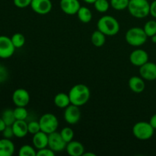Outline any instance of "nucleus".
Instances as JSON below:
<instances>
[{
    "label": "nucleus",
    "instance_id": "nucleus-16",
    "mask_svg": "<svg viewBox=\"0 0 156 156\" xmlns=\"http://www.w3.org/2000/svg\"><path fill=\"white\" fill-rule=\"evenodd\" d=\"M12 126L15 136L17 138H23L28 133L27 123L25 120H16Z\"/></svg>",
    "mask_w": 156,
    "mask_h": 156
},
{
    "label": "nucleus",
    "instance_id": "nucleus-39",
    "mask_svg": "<svg viewBox=\"0 0 156 156\" xmlns=\"http://www.w3.org/2000/svg\"><path fill=\"white\" fill-rule=\"evenodd\" d=\"M83 156H96V155L92 152H84Z\"/></svg>",
    "mask_w": 156,
    "mask_h": 156
},
{
    "label": "nucleus",
    "instance_id": "nucleus-35",
    "mask_svg": "<svg viewBox=\"0 0 156 156\" xmlns=\"http://www.w3.org/2000/svg\"><path fill=\"white\" fill-rule=\"evenodd\" d=\"M9 77V72L7 69L0 64V82H3L7 80Z\"/></svg>",
    "mask_w": 156,
    "mask_h": 156
},
{
    "label": "nucleus",
    "instance_id": "nucleus-2",
    "mask_svg": "<svg viewBox=\"0 0 156 156\" xmlns=\"http://www.w3.org/2000/svg\"><path fill=\"white\" fill-rule=\"evenodd\" d=\"M98 30L106 36H115L120 31V24L118 21L111 15L102 16L97 22Z\"/></svg>",
    "mask_w": 156,
    "mask_h": 156
},
{
    "label": "nucleus",
    "instance_id": "nucleus-17",
    "mask_svg": "<svg viewBox=\"0 0 156 156\" xmlns=\"http://www.w3.org/2000/svg\"><path fill=\"white\" fill-rule=\"evenodd\" d=\"M32 143L36 149H41L48 147V134L43 131L37 133L33 135Z\"/></svg>",
    "mask_w": 156,
    "mask_h": 156
},
{
    "label": "nucleus",
    "instance_id": "nucleus-33",
    "mask_svg": "<svg viewBox=\"0 0 156 156\" xmlns=\"http://www.w3.org/2000/svg\"><path fill=\"white\" fill-rule=\"evenodd\" d=\"M56 152H53L49 147L44 148V149H38L37 152V156H54Z\"/></svg>",
    "mask_w": 156,
    "mask_h": 156
},
{
    "label": "nucleus",
    "instance_id": "nucleus-4",
    "mask_svg": "<svg viewBox=\"0 0 156 156\" xmlns=\"http://www.w3.org/2000/svg\"><path fill=\"white\" fill-rule=\"evenodd\" d=\"M148 36L143 28L139 27H131L125 34V40L129 45L140 47L147 41Z\"/></svg>",
    "mask_w": 156,
    "mask_h": 156
},
{
    "label": "nucleus",
    "instance_id": "nucleus-20",
    "mask_svg": "<svg viewBox=\"0 0 156 156\" xmlns=\"http://www.w3.org/2000/svg\"><path fill=\"white\" fill-rule=\"evenodd\" d=\"M53 102L57 108H62V109H65L66 107L71 105L69 94H66L63 92L58 93L57 94H56L53 99Z\"/></svg>",
    "mask_w": 156,
    "mask_h": 156
},
{
    "label": "nucleus",
    "instance_id": "nucleus-10",
    "mask_svg": "<svg viewBox=\"0 0 156 156\" xmlns=\"http://www.w3.org/2000/svg\"><path fill=\"white\" fill-rule=\"evenodd\" d=\"M30 100V94L24 88H17L12 94V101L16 107H26Z\"/></svg>",
    "mask_w": 156,
    "mask_h": 156
},
{
    "label": "nucleus",
    "instance_id": "nucleus-36",
    "mask_svg": "<svg viewBox=\"0 0 156 156\" xmlns=\"http://www.w3.org/2000/svg\"><path fill=\"white\" fill-rule=\"evenodd\" d=\"M153 18H156V0H154L152 3H150V13Z\"/></svg>",
    "mask_w": 156,
    "mask_h": 156
},
{
    "label": "nucleus",
    "instance_id": "nucleus-24",
    "mask_svg": "<svg viewBox=\"0 0 156 156\" xmlns=\"http://www.w3.org/2000/svg\"><path fill=\"white\" fill-rule=\"evenodd\" d=\"M93 5L95 10L100 13L107 12L109 10L110 6H111V3L108 0H96Z\"/></svg>",
    "mask_w": 156,
    "mask_h": 156
},
{
    "label": "nucleus",
    "instance_id": "nucleus-40",
    "mask_svg": "<svg viewBox=\"0 0 156 156\" xmlns=\"http://www.w3.org/2000/svg\"><path fill=\"white\" fill-rule=\"evenodd\" d=\"M85 2L88 3V4H94V2L96 1V0H83Z\"/></svg>",
    "mask_w": 156,
    "mask_h": 156
},
{
    "label": "nucleus",
    "instance_id": "nucleus-21",
    "mask_svg": "<svg viewBox=\"0 0 156 156\" xmlns=\"http://www.w3.org/2000/svg\"><path fill=\"white\" fill-rule=\"evenodd\" d=\"M76 15L79 21L84 24H88L92 19V13L91 10L85 6H81Z\"/></svg>",
    "mask_w": 156,
    "mask_h": 156
},
{
    "label": "nucleus",
    "instance_id": "nucleus-19",
    "mask_svg": "<svg viewBox=\"0 0 156 156\" xmlns=\"http://www.w3.org/2000/svg\"><path fill=\"white\" fill-rule=\"evenodd\" d=\"M129 87L135 93H141L146 88V83L141 76H132L129 79Z\"/></svg>",
    "mask_w": 156,
    "mask_h": 156
},
{
    "label": "nucleus",
    "instance_id": "nucleus-14",
    "mask_svg": "<svg viewBox=\"0 0 156 156\" xmlns=\"http://www.w3.org/2000/svg\"><path fill=\"white\" fill-rule=\"evenodd\" d=\"M59 6L62 12L69 15L77 14L81 5L79 0H60Z\"/></svg>",
    "mask_w": 156,
    "mask_h": 156
},
{
    "label": "nucleus",
    "instance_id": "nucleus-7",
    "mask_svg": "<svg viewBox=\"0 0 156 156\" xmlns=\"http://www.w3.org/2000/svg\"><path fill=\"white\" fill-rule=\"evenodd\" d=\"M66 142L62 139L60 133L56 131L48 134V147L54 152H60L65 150Z\"/></svg>",
    "mask_w": 156,
    "mask_h": 156
},
{
    "label": "nucleus",
    "instance_id": "nucleus-41",
    "mask_svg": "<svg viewBox=\"0 0 156 156\" xmlns=\"http://www.w3.org/2000/svg\"><path fill=\"white\" fill-rule=\"evenodd\" d=\"M151 39H152V43H154V44H156V34L153 35L152 37H151Z\"/></svg>",
    "mask_w": 156,
    "mask_h": 156
},
{
    "label": "nucleus",
    "instance_id": "nucleus-11",
    "mask_svg": "<svg viewBox=\"0 0 156 156\" xmlns=\"http://www.w3.org/2000/svg\"><path fill=\"white\" fill-rule=\"evenodd\" d=\"M52 2L50 0H32L30 8L34 12L38 15H47L52 10Z\"/></svg>",
    "mask_w": 156,
    "mask_h": 156
},
{
    "label": "nucleus",
    "instance_id": "nucleus-28",
    "mask_svg": "<svg viewBox=\"0 0 156 156\" xmlns=\"http://www.w3.org/2000/svg\"><path fill=\"white\" fill-rule=\"evenodd\" d=\"M18 155L19 156H36L37 152L34 146L33 147L30 145H24L20 148Z\"/></svg>",
    "mask_w": 156,
    "mask_h": 156
},
{
    "label": "nucleus",
    "instance_id": "nucleus-38",
    "mask_svg": "<svg viewBox=\"0 0 156 156\" xmlns=\"http://www.w3.org/2000/svg\"><path fill=\"white\" fill-rule=\"evenodd\" d=\"M6 125L5 123V122L3 121V120L2 119V117H0V133H2L3 131V129L5 128Z\"/></svg>",
    "mask_w": 156,
    "mask_h": 156
},
{
    "label": "nucleus",
    "instance_id": "nucleus-25",
    "mask_svg": "<svg viewBox=\"0 0 156 156\" xmlns=\"http://www.w3.org/2000/svg\"><path fill=\"white\" fill-rule=\"evenodd\" d=\"M12 44L16 49L21 48L25 44V37L21 33H15L11 37Z\"/></svg>",
    "mask_w": 156,
    "mask_h": 156
},
{
    "label": "nucleus",
    "instance_id": "nucleus-18",
    "mask_svg": "<svg viewBox=\"0 0 156 156\" xmlns=\"http://www.w3.org/2000/svg\"><path fill=\"white\" fill-rule=\"evenodd\" d=\"M15 150V144L10 139L3 137L0 140V156H12Z\"/></svg>",
    "mask_w": 156,
    "mask_h": 156
},
{
    "label": "nucleus",
    "instance_id": "nucleus-9",
    "mask_svg": "<svg viewBox=\"0 0 156 156\" xmlns=\"http://www.w3.org/2000/svg\"><path fill=\"white\" fill-rule=\"evenodd\" d=\"M64 120L69 124H76L80 120L81 111L79 107L74 105H69L65 108L64 111Z\"/></svg>",
    "mask_w": 156,
    "mask_h": 156
},
{
    "label": "nucleus",
    "instance_id": "nucleus-34",
    "mask_svg": "<svg viewBox=\"0 0 156 156\" xmlns=\"http://www.w3.org/2000/svg\"><path fill=\"white\" fill-rule=\"evenodd\" d=\"M2 133L3 137L6 139H10L11 140L12 137L15 136V134H14L13 129H12V126H6L5 128L2 132Z\"/></svg>",
    "mask_w": 156,
    "mask_h": 156
},
{
    "label": "nucleus",
    "instance_id": "nucleus-1",
    "mask_svg": "<svg viewBox=\"0 0 156 156\" xmlns=\"http://www.w3.org/2000/svg\"><path fill=\"white\" fill-rule=\"evenodd\" d=\"M72 105L81 107L88 103L91 97L89 88L84 84H77L71 88L69 92Z\"/></svg>",
    "mask_w": 156,
    "mask_h": 156
},
{
    "label": "nucleus",
    "instance_id": "nucleus-29",
    "mask_svg": "<svg viewBox=\"0 0 156 156\" xmlns=\"http://www.w3.org/2000/svg\"><path fill=\"white\" fill-rule=\"evenodd\" d=\"M14 114L16 120H25L28 115V112L25 107H16V108L14 109Z\"/></svg>",
    "mask_w": 156,
    "mask_h": 156
},
{
    "label": "nucleus",
    "instance_id": "nucleus-3",
    "mask_svg": "<svg viewBox=\"0 0 156 156\" xmlns=\"http://www.w3.org/2000/svg\"><path fill=\"white\" fill-rule=\"evenodd\" d=\"M127 9L134 18H144L150 13V3L148 0H129Z\"/></svg>",
    "mask_w": 156,
    "mask_h": 156
},
{
    "label": "nucleus",
    "instance_id": "nucleus-37",
    "mask_svg": "<svg viewBox=\"0 0 156 156\" xmlns=\"http://www.w3.org/2000/svg\"><path fill=\"white\" fill-rule=\"evenodd\" d=\"M149 123L152 125V126L154 129H156V114H154L153 116H152V117L150 118V120H149Z\"/></svg>",
    "mask_w": 156,
    "mask_h": 156
},
{
    "label": "nucleus",
    "instance_id": "nucleus-13",
    "mask_svg": "<svg viewBox=\"0 0 156 156\" xmlns=\"http://www.w3.org/2000/svg\"><path fill=\"white\" fill-rule=\"evenodd\" d=\"M140 75L144 80L154 81L156 79V64L155 62H146L140 67Z\"/></svg>",
    "mask_w": 156,
    "mask_h": 156
},
{
    "label": "nucleus",
    "instance_id": "nucleus-12",
    "mask_svg": "<svg viewBox=\"0 0 156 156\" xmlns=\"http://www.w3.org/2000/svg\"><path fill=\"white\" fill-rule=\"evenodd\" d=\"M129 61L132 65L140 67L149 61V54L143 49H136L129 55Z\"/></svg>",
    "mask_w": 156,
    "mask_h": 156
},
{
    "label": "nucleus",
    "instance_id": "nucleus-27",
    "mask_svg": "<svg viewBox=\"0 0 156 156\" xmlns=\"http://www.w3.org/2000/svg\"><path fill=\"white\" fill-rule=\"evenodd\" d=\"M143 30L146 32L148 37H151L153 35L156 34V21L150 20L145 24Z\"/></svg>",
    "mask_w": 156,
    "mask_h": 156
},
{
    "label": "nucleus",
    "instance_id": "nucleus-22",
    "mask_svg": "<svg viewBox=\"0 0 156 156\" xmlns=\"http://www.w3.org/2000/svg\"><path fill=\"white\" fill-rule=\"evenodd\" d=\"M91 41L96 47H101L105 45L106 41V35L99 30H94L91 36Z\"/></svg>",
    "mask_w": 156,
    "mask_h": 156
},
{
    "label": "nucleus",
    "instance_id": "nucleus-26",
    "mask_svg": "<svg viewBox=\"0 0 156 156\" xmlns=\"http://www.w3.org/2000/svg\"><path fill=\"white\" fill-rule=\"evenodd\" d=\"M129 0H111V6L117 11H123L128 8Z\"/></svg>",
    "mask_w": 156,
    "mask_h": 156
},
{
    "label": "nucleus",
    "instance_id": "nucleus-30",
    "mask_svg": "<svg viewBox=\"0 0 156 156\" xmlns=\"http://www.w3.org/2000/svg\"><path fill=\"white\" fill-rule=\"evenodd\" d=\"M60 135L62 136V139L66 142V143H69L70 141L73 140L74 138V131L72 128L66 126V127L62 128L60 131Z\"/></svg>",
    "mask_w": 156,
    "mask_h": 156
},
{
    "label": "nucleus",
    "instance_id": "nucleus-5",
    "mask_svg": "<svg viewBox=\"0 0 156 156\" xmlns=\"http://www.w3.org/2000/svg\"><path fill=\"white\" fill-rule=\"evenodd\" d=\"M155 129L149 123V122L140 121L136 123L133 127V134L140 140H148L154 135Z\"/></svg>",
    "mask_w": 156,
    "mask_h": 156
},
{
    "label": "nucleus",
    "instance_id": "nucleus-42",
    "mask_svg": "<svg viewBox=\"0 0 156 156\" xmlns=\"http://www.w3.org/2000/svg\"><path fill=\"white\" fill-rule=\"evenodd\" d=\"M0 83H1V82H0Z\"/></svg>",
    "mask_w": 156,
    "mask_h": 156
},
{
    "label": "nucleus",
    "instance_id": "nucleus-23",
    "mask_svg": "<svg viewBox=\"0 0 156 156\" xmlns=\"http://www.w3.org/2000/svg\"><path fill=\"white\" fill-rule=\"evenodd\" d=\"M2 119L5 122L6 126H12L16 120V118L14 114V110L6 109L2 114Z\"/></svg>",
    "mask_w": 156,
    "mask_h": 156
},
{
    "label": "nucleus",
    "instance_id": "nucleus-15",
    "mask_svg": "<svg viewBox=\"0 0 156 156\" xmlns=\"http://www.w3.org/2000/svg\"><path fill=\"white\" fill-rule=\"evenodd\" d=\"M65 150L71 156H81L85 152V147L80 142L72 140L67 143Z\"/></svg>",
    "mask_w": 156,
    "mask_h": 156
},
{
    "label": "nucleus",
    "instance_id": "nucleus-31",
    "mask_svg": "<svg viewBox=\"0 0 156 156\" xmlns=\"http://www.w3.org/2000/svg\"><path fill=\"white\" fill-rule=\"evenodd\" d=\"M27 127H28V133L34 135L37 133L41 131V125H40L39 121H30V123H27Z\"/></svg>",
    "mask_w": 156,
    "mask_h": 156
},
{
    "label": "nucleus",
    "instance_id": "nucleus-8",
    "mask_svg": "<svg viewBox=\"0 0 156 156\" xmlns=\"http://www.w3.org/2000/svg\"><path fill=\"white\" fill-rule=\"evenodd\" d=\"M15 46L12 44V39L5 35L0 36V58L9 59L13 56L15 50Z\"/></svg>",
    "mask_w": 156,
    "mask_h": 156
},
{
    "label": "nucleus",
    "instance_id": "nucleus-32",
    "mask_svg": "<svg viewBox=\"0 0 156 156\" xmlns=\"http://www.w3.org/2000/svg\"><path fill=\"white\" fill-rule=\"evenodd\" d=\"M32 0H13V3L17 8L24 9L28 6H30Z\"/></svg>",
    "mask_w": 156,
    "mask_h": 156
},
{
    "label": "nucleus",
    "instance_id": "nucleus-6",
    "mask_svg": "<svg viewBox=\"0 0 156 156\" xmlns=\"http://www.w3.org/2000/svg\"><path fill=\"white\" fill-rule=\"evenodd\" d=\"M39 123L41 125V131L47 134L56 131L59 126L57 117L51 113H46L43 114L40 118Z\"/></svg>",
    "mask_w": 156,
    "mask_h": 156
}]
</instances>
